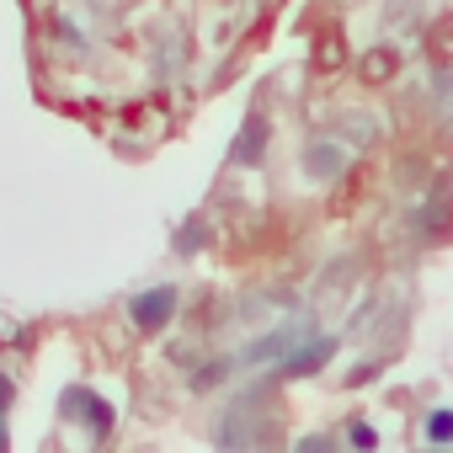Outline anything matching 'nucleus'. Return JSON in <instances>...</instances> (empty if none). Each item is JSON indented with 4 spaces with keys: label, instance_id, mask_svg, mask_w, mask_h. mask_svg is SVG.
Here are the masks:
<instances>
[{
    "label": "nucleus",
    "instance_id": "nucleus-7",
    "mask_svg": "<svg viewBox=\"0 0 453 453\" xmlns=\"http://www.w3.org/2000/svg\"><path fill=\"white\" fill-rule=\"evenodd\" d=\"M416 0H389V6H384V27H395V33H411L416 27Z\"/></svg>",
    "mask_w": 453,
    "mask_h": 453
},
{
    "label": "nucleus",
    "instance_id": "nucleus-2",
    "mask_svg": "<svg viewBox=\"0 0 453 453\" xmlns=\"http://www.w3.org/2000/svg\"><path fill=\"white\" fill-rule=\"evenodd\" d=\"M128 310H134V326H139V331H165L171 315H176V288H150V294H139Z\"/></svg>",
    "mask_w": 453,
    "mask_h": 453
},
{
    "label": "nucleus",
    "instance_id": "nucleus-4",
    "mask_svg": "<svg viewBox=\"0 0 453 453\" xmlns=\"http://www.w3.org/2000/svg\"><path fill=\"white\" fill-rule=\"evenodd\" d=\"M331 134H336V139H347V144H363V150H368V144L379 139V118L352 107V112H342V118L331 123Z\"/></svg>",
    "mask_w": 453,
    "mask_h": 453
},
{
    "label": "nucleus",
    "instance_id": "nucleus-10",
    "mask_svg": "<svg viewBox=\"0 0 453 453\" xmlns=\"http://www.w3.org/2000/svg\"><path fill=\"white\" fill-rule=\"evenodd\" d=\"M6 400H12V384L0 379V448H6Z\"/></svg>",
    "mask_w": 453,
    "mask_h": 453
},
{
    "label": "nucleus",
    "instance_id": "nucleus-9",
    "mask_svg": "<svg viewBox=\"0 0 453 453\" xmlns=\"http://www.w3.org/2000/svg\"><path fill=\"white\" fill-rule=\"evenodd\" d=\"M426 437H432V442H448V437H453V411H437V416L426 421Z\"/></svg>",
    "mask_w": 453,
    "mask_h": 453
},
{
    "label": "nucleus",
    "instance_id": "nucleus-8",
    "mask_svg": "<svg viewBox=\"0 0 453 453\" xmlns=\"http://www.w3.org/2000/svg\"><path fill=\"white\" fill-rule=\"evenodd\" d=\"M342 54H347L342 33H326V38H320V49H315V70H331V65H336Z\"/></svg>",
    "mask_w": 453,
    "mask_h": 453
},
{
    "label": "nucleus",
    "instance_id": "nucleus-6",
    "mask_svg": "<svg viewBox=\"0 0 453 453\" xmlns=\"http://www.w3.org/2000/svg\"><path fill=\"white\" fill-rule=\"evenodd\" d=\"M262 144H267V123L262 118H246V128H241V139H235V165H251V160H262Z\"/></svg>",
    "mask_w": 453,
    "mask_h": 453
},
{
    "label": "nucleus",
    "instance_id": "nucleus-3",
    "mask_svg": "<svg viewBox=\"0 0 453 453\" xmlns=\"http://www.w3.org/2000/svg\"><path fill=\"white\" fill-rule=\"evenodd\" d=\"M331 347H336L331 336H304V347H294V352L283 357V373H288V379H304V373H315V368L331 357Z\"/></svg>",
    "mask_w": 453,
    "mask_h": 453
},
{
    "label": "nucleus",
    "instance_id": "nucleus-1",
    "mask_svg": "<svg viewBox=\"0 0 453 453\" xmlns=\"http://www.w3.org/2000/svg\"><path fill=\"white\" fill-rule=\"evenodd\" d=\"M347 165H352V144L336 139V134H326V139H315V144L304 150V176H315V181H331V176H342Z\"/></svg>",
    "mask_w": 453,
    "mask_h": 453
},
{
    "label": "nucleus",
    "instance_id": "nucleus-5",
    "mask_svg": "<svg viewBox=\"0 0 453 453\" xmlns=\"http://www.w3.org/2000/svg\"><path fill=\"white\" fill-rule=\"evenodd\" d=\"M395 70H400V54H395V49H368V54L357 59V75H363L368 86H384V81H395Z\"/></svg>",
    "mask_w": 453,
    "mask_h": 453
}]
</instances>
